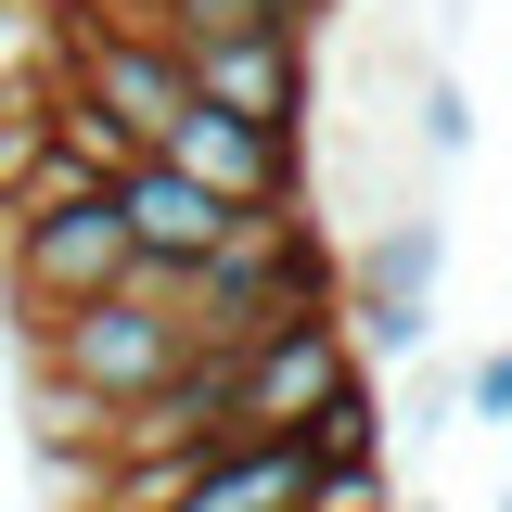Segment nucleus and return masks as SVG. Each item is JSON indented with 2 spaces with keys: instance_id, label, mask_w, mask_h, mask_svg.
I'll use <instances>...</instances> for the list:
<instances>
[{
  "instance_id": "nucleus-1",
  "label": "nucleus",
  "mask_w": 512,
  "mask_h": 512,
  "mask_svg": "<svg viewBox=\"0 0 512 512\" xmlns=\"http://www.w3.org/2000/svg\"><path fill=\"white\" fill-rule=\"evenodd\" d=\"M180 372H192V308L167 282H128V295L39 320V410L90 448H116V423H141Z\"/></svg>"
},
{
  "instance_id": "nucleus-2",
  "label": "nucleus",
  "mask_w": 512,
  "mask_h": 512,
  "mask_svg": "<svg viewBox=\"0 0 512 512\" xmlns=\"http://www.w3.org/2000/svg\"><path fill=\"white\" fill-rule=\"evenodd\" d=\"M52 90H77V103H103V116L141 141V154H167V128L192 116V77H180V52L141 26V13H116V0H77L64 13V77Z\"/></svg>"
},
{
  "instance_id": "nucleus-3",
  "label": "nucleus",
  "mask_w": 512,
  "mask_h": 512,
  "mask_svg": "<svg viewBox=\"0 0 512 512\" xmlns=\"http://www.w3.org/2000/svg\"><path fill=\"white\" fill-rule=\"evenodd\" d=\"M359 372H372V359H359L346 308L269 320L256 346H231V436H308V423H320V410H333Z\"/></svg>"
},
{
  "instance_id": "nucleus-4",
  "label": "nucleus",
  "mask_w": 512,
  "mask_h": 512,
  "mask_svg": "<svg viewBox=\"0 0 512 512\" xmlns=\"http://www.w3.org/2000/svg\"><path fill=\"white\" fill-rule=\"evenodd\" d=\"M436 269H448V231L423 205H397V218H372V244H346V333L372 372H410L436 346Z\"/></svg>"
},
{
  "instance_id": "nucleus-5",
  "label": "nucleus",
  "mask_w": 512,
  "mask_h": 512,
  "mask_svg": "<svg viewBox=\"0 0 512 512\" xmlns=\"http://www.w3.org/2000/svg\"><path fill=\"white\" fill-rule=\"evenodd\" d=\"M167 167H180V180H205L218 205L269 218V205H308V128H256V116L192 103V116L167 128Z\"/></svg>"
},
{
  "instance_id": "nucleus-6",
  "label": "nucleus",
  "mask_w": 512,
  "mask_h": 512,
  "mask_svg": "<svg viewBox=\"0 0 512 512\" xmlns=\"http://www.w3.org/2000/svg\"><path fill=\"white\" fill-rule=\"evenodd\" d=\"M116 218H128V256H141V282H167V295H180L192 269H205V256L244 231V205H218L205 180H180L167 154H141V167L116 180Z\"/></svg>"
},
{
  "instance_id": "nucleus-7",
  "label": "nucleus",
  "mask_w": 512,
  "mask_h": 512,
  "mask_svg": "<svg viewBox=\"0 0 512 512\" xmlns=\"http://www.w3.org/2000/svg\"><path fill=\"white\" fill-rule=\"evenodd\" d=\"M192 103L218 116H256V128H308V26H269V39H205L180 52Z\"/></svg>"
},
{
  "instance_id": "nucleus-8",
  "label": "nucleus",
  "mask_w": 512,
  "mask_h": 512,
  "mask_svg": "<svg viewBox=\"0 0 512 512\" xmlns=\"http://www.w3.org/2000/svg\"><path fill=\"white\" fill-rule=\"evenodd\" d=\"M308 448L295 436H231L205 448V461H180V487H167V512H308Z\"/></svg>"
},
{
  "instance_id": "nucleus-9",
  "label": "nucleus",
  "mask_w": 512,
  "mask_h": 512,
  "mask_svg": "<svg viewBox=\"0 0 512 512\" xmlns=\"http://www.w3.org/2000/svg\"><path fill=\"white\" fill-rule=\"evenodd\" d=\"M295 448H308L320 474H333V461H384V397H372V372L346 384V397H333V410H320V423H308Z\"/></svg>"
},
{
  "instance_id": "nucleus-10",
  "label": "nucleus",
  "mask_w": 512,
  "mask_h": 512,
  "mask_svg": "<svg viewBox=\"0 0 512 512\" xmlns=\"http://www.w3.org/2000/svg\"><path fill=\"white\" fill-rule=\"evenodd\" d=\"M410 141H423V167H461L474 154V116H461V77L423 64V103H410Z\"/></svg>"
},
{
  "instance_id": "nucleus-11",
  "label": "nucleus",
  "mask_w": 512,
  "mask_h": 512,
  "mask_svg": "<svg viewBox=\"0 0 512 512\" xmlns=\"http://www.w3.org/2000/svg\"><path fill=\"white\" fill-rule=\"evenodd\" d=\"M461 410H474L487 436H512V333L487 346V359H474V372H461Z\"/></svg>"
},
{
  "instance_id": "nucleus-12",
  "label": "nucleus",
  "mask_w": 512,
  "mask_h": 512,
  "mask_svg": "<svg viewBox=\"0 0 512 512\" xmlns=\"http://www.w3.org/2000/svg\"><path fill=\"white\" fill-rule=\"evenodd\" d=\"M397 410H410L397 436H448V423H461V372H410V397H397Z\"/></svg>"
},
{
  "instance_id": "nucleus-13",
  "label": "nucleus",
  "mask_w": 512,
  "mask_h": 512,
  "mask_svg": "<svg viewBox=\"0 0 512 512\" xmlns=\"http://www.w3.org/2000/svg\"><path fill=\"white\" fill-rule=\"evenodd\" d=\"M308 13H333V0H308Z\"/></svg>"
},
{
  "instance_id": "nucleus-14",
  "label": "nucleus",
  "mask_w": 512,
  "mask_h": 512,
  "mask_svg": "<svg viewBox=\"0 0 512 512\" xmlns=\"http://www.w3.org/2000/svg\"><path fill=\"white\" fill-rule=\"evenodd\" d=\"M500 512H512V500H500Z\"/></svg>"
}]
</instances>
